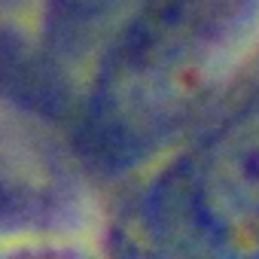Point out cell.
Masks as SVG:
<instances>
[{
	"instance_id": "cell-2",
	"label": "cell",
	"mask_w": 259,
	"mask_h": 259,
	"mask_svg": "<svg viewBox=\"0 0 259 259\" xmlns=\"http://www.w3.org/2000/svg\"><path fill=\"white\" fill-rule=\"evenodd\" d=\"M217 253H259V101L220 125L186 165Z\"/></svg>"
},
{
	"instance_id": "cell-1",
	"label": "cell",
	"mask_w": 259,
	"mask_h": 259,
	"mask_svg": "<svg viewBox=\"0 0 259 259\" xmlns=\"http://www.w3.org/2000/svg\"><path fill=\"white\" fill-rule=\"evenodd\" d=\"M238 25V0H144L116 37L85 135L107 162L144 156L207 89Z\"/></svg>"
},
{
	"instance_id": "cell-3",
	"label": "cell",
	"mask_w": 259,
	"mask_h": 259,
	"mask_svg": "<svg viewBox=\"0 0 259 259\" xmlns=\"http://www.w3.org/2000/svg\"><path fill=\"white\" fill-rule=\"evenodd\" d=\"M116 0H58V7L67 13L70 22H92L98 16H104Z\"/></svg>"
}]
</instances>
